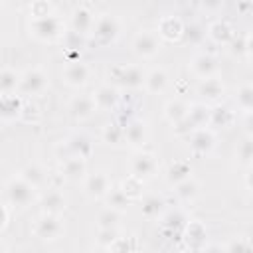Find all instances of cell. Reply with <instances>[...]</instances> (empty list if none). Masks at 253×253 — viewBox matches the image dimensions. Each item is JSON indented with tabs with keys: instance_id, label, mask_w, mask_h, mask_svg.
<instances>
[{
	"instance_id": "27",
	"label": "cell",
	"mask_w": 253,
	"mask_h": 253,
	"mask_svg": "<svg viewBox=\"0 0 253 253\" xmlns=\"http://www.w3.org/2000/svg\"><path fill=\"white\" fill-rule=\"evenodd\" d=\"M22 103L24 101L20 97H16L14 93L12 95H0V119H4V121L18 119Z\"/></svg>"
},
{
	"instance_id": "40",
	"label": "cell",
	"mask_w": 253,
	"mask_h": 253,
	"mask_svg": "<svg viewBox=\"0 0 253 253\" xmlns=\"http://www.w3.org/2000/svg\"><path fill=\"white\" fill-rule=\"evenodd\" d=\"M121 217H123L121 211H117V210H113V208H105V210L97 215V225H99V227H117V229H119Z\"/></svg>"
},
{
	"instance_id": "10",
	"label": "cell",
	"mask_w": 253,
	"mask_h": 253,
	"mask_svg": "<svg viewBox=\"0 0 253 253\" xmlns=\"http://www.w3.org/2000/svg\"><path fill=\"white\" fill-rule=\"evenodd\" d=\"M61 77L69 87H83L91 79V67L87 63H83L81 59H71L65 63Z\"/></svg>"
},
{
	"instance_id": "21",
	"label": "cell",
	"mask_w": 253,
	"mask_h": 253,
	"mask_svg": "<svg viewBox=\"0 0 253 253\" xmlns=\"http://www.w3.org/2000/svg\"><path fill=\"white\" fill-rule=\"evenodd\" d=\"M142 87H144L146 93H150V95H160V93H164L166 87H168V73H166L162 67L150 69V71L144 75V85H142Z\"/></svg>"
},
{
	"instance_id": "47",
	"label": "cell",
	"mask_w": 253,
	"mask_h": 253,
	"mask_svg": "<svg viewBox=\"0 0 253 253\" xmlns=\"http://www.w3.org/2000/svg\"><path fill=\"white\" fill-rule=\"evenodd\" d=\"M30 12H32V18H42V16L51 14V6H49L45 0H36V2L32 4Z\"/></svg>"
},
{
	"instance_id": "48",
	"label": "cell",
	"mask_w": 253,
	"mask_h": 253,
	"mask_svg": "<svg viewBox=\"0 0 253 253\" xmlns=\"http://www.w3.org/2000/svg\"><path fill=\"white\" fill-rule=\"evenodd\" d=\"M172 126H174V134H176V136H188V134L194 130V125L188 121V117H184L182 121L174 123Z\"/></svg>"
},
{
	"instance_id": "39",
	"label": "cell",
	"mask_w": 253,
	"mask_h": 253,
	"mask_svg": "<svg viewBox=\"0 0 253 253\" xmlns=\"http://www.w3.org/2000/svg\"><path fill=\"white\" fill-rule=\"evenodd\" d=\"M235 158H237L245 168L251 166V160H253V140H251V136H245V138L237 144V148H235Z\"/></svg>"
},
{
	"instance_id": "26",
	"label": "cell",
	"mask_w": 253,
	"mask_h": 253,
	"mask_svg": "<svg viewBox=\"0 0 253 253\" xmlns=\"http://www.w3.org/2000/svg\"><path fill=\"white\" fill-rule=\"evenodd\" d=\"M235 121V113L225 107V105H217L210 109V125L211 126H221V128H229Z\"/></svg>"
},
{
	"instance_id": "25",
	"label": "cell",
	"mask_w": 253,
	"mask_h": 253,
	"mask_svg": "<svg viewBox=\"0 0 253 253\" xmlns=\"http://www.w3.org/2000/svg\"><path fill=\"white\" fill-rule=\"evenodd\" d=\"M164 206H166V202H164L160 196L148 194V196H144L142 202H140V211H142L144 217L156 219V217H160V215L164 213V210H166Z\"/></svg>"
},
{
	"instance_id": "43",
	"label": "cell",
	"mask_w": 253,
	"mask_h": 253,
	"mask_svg": "<svg viewBox=\"0 0 253 253\" xmlns=\"http://www.w3.org/2000/svg\"><path fill=\"white\" fill-rule=\"evenodd\" d=\"M117 237H119V229H117V227H99V233H97V245H101V247L107 249Z\"/></svg>"
},
{
	"instance_id": "32",
	"label": "cell",
	"mask_w": 253,
	"mask_h": 253,
	"mask_svg": "<svg viewBox=\"0 0 253 253\" xmlns=\"http://www.w3.org/2000/svg\"><path fill=\"white\" fill-rule=\"evenodd\" d=\"M20 83V73L14 71L12 67H2L0 69V95H12L18 91Z\"/></svg>"
},
{
	"instance_id": "20",
	"label": "cell",
	"mask_w": 253,
	"mask_h": 253,
	"mask_svg": "<svg viewBox=\"0 0 253 253\" xmlns=\"http://www.w3.org/2000/svg\"><path fill=\"white\" fill-rule=\"evenodd\" d=\"M206 34H208V38H210L213 43H217V45H227V43L231 42V38L235 36L231 24L225 22V20H215V22H211V24L208 26V32H206Z\"/></svg>"
},
{
	"instance_id": "9",
	"label": "cell",
	"mask_w": 253,
	"mask_h": 253,
	"mask_svg": "<svg viewBox=\"0 0 253 253\" xmlns=\"http://www.w3.org/2000/svg\"><path fill=\"white\" fill-rule=\"evenodd\" d=\"M111 188H113L111 178H109V174L103 172V170L93 172V174H87V176L83 178V190H85V194H87L91 200H103Z\"/></svg>"
},
{
	"instance_id": "3",
	"label": "cell",
	"mask_w": 253,
	"mask_h": 253,
	"mask_svg": "<svg viewBox=\"0 0 253 253\" xmlns=\"http://www.w3.org/2000/svg\"><path fill=\"white\" fill-rule=\"evenodd\" d=\"M144 75L146 73L138 65H117L109 71V77L113 79L111 85H115L117 89L123 87V89H128V91L140 89L144 85Z\"/></svg>"
},
{
	"instance_id": "42",
	"label": "cell",
	"mask_w": 253,
	"mask_h": 253,
	"mask_svg": "<svg viewBox=\"0 0 253 253\" xmlns=\"http://www.w3.org/2000/svg\"><path fill=\"white\" fill-rule=\"evenodd\" d=\"M186 215L182 213V211H168L164 217H162V227L164 229H180V227H184L186 225Z\"/></svg>"
},
{
	"instance_id": "36",
	"label": "cell",
	"mask_w": 253,
	"mask_h": 253,
	"mask_svg": "<svg viewBox=\"0 0 253 253\" xmlns=\"http://www.w3.org/2000/svg\"><path fill=\"white\" fill-rule=\"evenodd\" d=\"M101 138H103V142L113 144V146L121 144V142L125 140L123 126H121L119 123H109V125H105V126H103V132H101Z\"/></svg>"
},
{
	"instance_id": "11",
	"label": "cell",
	"mask_w": 253,
	"mask_h": 253,
	"mask_svg": "<svg viewBox=\"0 0 253 253\" xmlns=\"http://www.w3.org/2000/svg\"><path fill=\"white\" fill-rule=\"evenodd\" d=\"M186 138L190 140V150H192L194 154H198V156L210 154V152L213 150V146H215V134H213V130L208 128V126L194 128Z\"/></svg>"
},
{
	"instance_id": "24",
	"label": "cell",
	"mask_w": 253,
	"mask_h": 253,
	"mask_svg": "<svg viewBox=\"0 0 253 253\" xmlns=\"http://www.w3.org/2000/svg\"><path fill=\"white\" fill-rule=\"evenodd\" d=\"M67 144H69V148H71V154L77 156V158L87 160V158L93 154V142H91V138H89L87 134H83V132H75L73 136H69V138H67Z\"/></svg>"
},
{
	"instance_id": "13",
	"label": "cell",
	"mask_w": 253,
	"mask_h": 253,
	"mask_svg": "<svg viewBox=\"0 0 253 253\" xmlns=\"http://www.w3.org/2000/svg\"><path fill=\"white\" fill-rule=\"evenodd\" d=\"M91 97H93V103H95L97 111H113V109H117V105L121 101L119 89L115 85H111V83L97 87Z\"/></svg>"
},
{
	"instance_id": "29",
	"label": "cell",
	"mask_w": 253,
	"mask_h": 253,
	"mask_svg": "<svg viewBox=\"0 0 253 253\" xmlns=\"http://www.w3.org/2000/svg\"><path fill=\"white\" fill-rule=\"evenodd\" d=\"M174 194L180 202H194L200 194V184L190 176V178H186L174 186Z\"/></svg>"
},
{
	"instance_id": "18",
	"label": "cell",
	"mask_w": 253,
	"mask_h": 253,
	"mask_svg": "<svg viewBox=\"0 0 253 253\" xmlns=\"http://www.w3.org/2000/svg\"><path fill=\"white\" fill-rule=\"evenodd\" d=\"M123 132H125V142H128L134 148L144 146V142L148 140V126L144 121H138V119L126 123L123 126Z\"/></svg>"
},
{
	"instance_id": "35",
	"label": "cell",
	"mask_w": 253,
	"mask_h": 253,
	"mask_svg": "<svg viewBox=\"0 0 253 253\" xmlns=\"http://www.w3.org/2000/svg\"><path fill=\"white\" fill-rule=\"evenodd\" d=\"M142 186H144V182L140 180V178H136V176H132V174H128L123 182H121V190L126 194V198L130 200V202H134V200H140L142 198Z\"/></svg>"
},
{
	"instance_id": "50",
	"label": "cell",
	"mask_w": 253,
	"mask_h": 253,
	"mask_svg": "<svg viewBox=\"0 0 253 253\" xmlns=\"http://www.w3.org/2000/svg\"><path fill=\"white\" fill-rule=\"evenodd\" d=\"M6 249H8V247H6V245H2V243H0V251H6Z\"/></svg>"
},
{
	"instance_id": "30",
	"label": "cell",
	"mask_w": 253,
	"mask_h": 253,
	"mask_svg": "<svg viewBox=\"0 0 253 253\" xmlns=\"http://www.w3.org/2000/svg\"><path fill=\"white\" fill-rule=\"evenodd\" d=\"M188 109H190V105H188L186 101H182V99H172V101H168V103L164 105V117H166V121H168L170 125H174V123L182 121V119L188 115Z\"/></svg>"
},
{
	"instance_id": "8",
	"label": "cell",
	"mask_w": 253,
	"mask_h": 253,
	"mask_svg": "<svg viewBox=\"0 0 253 253\" xmlns=\"http://www.w3.org/2000/svg\"><path fill=\"white\" fill-rule=\"evenodd\" d=\"M160 43H162V40L158 38L156 32H152V30H142V32H138V34L134 36V40H132V49H134V53H136L138 57L150 59V57H154V55L160 51Z\"/></svg>"
},
{
	"instance_id": "33",
	"label": "cell",
	"mask_w": 253,
	"mask_h": 253,
	"mask_svg": "<svg viewBox=\"0 0 253 253\" xmlns=\"http://www.w3.org/2000/svg\"><path fill=\"white\" fill-rule=\"evenodd\" d=\"M103 200H105L107 208H113V210H117L121 213H125L128 210V206H130V200L126 198V194L121 188H111Z\"/></svg>"
},
{
	"instance_id": "16",
	"label": "cell",
	"mask_w": 253,
	"mask_h": 253,
	"mask_svg": "<svg viewBox=\"0 0 253 253\" xmlns=\"http://www.w3.org/2000/svg\"><path fill=\"white\" fill-rule=\"evenodd\" d=\"M190 71L198 77V79H208L213 77L217 73V59L211 53H198L192 61H190Z\"/></svg>"
},
{
	"instance_id": "49",
	"label": "cell",
	"mask_w": 253,
	"mask_h": 253,
	"mask_svg": "<svg viewBox=\"0 0 253 253\" xmlns=\"http://www.w3.org/2000/svg\"><path fill=\"white\" fill-rule=\"evenodd\" d=\"M8 217H10V213H8V208H6L4 204H0V229H4V227H6V223H8Z\"/></svg>"
},
{
	"instance_id": "1",
	"label": "cell",
	"mask_w": 253,
	"mask_h": 253,
	"mask_svg": "<svg viewBox=\"0 0 253 253\" xmlns=\"http://www.w3.org/2000/svg\"><path fill=\"white\" fill-rule=\"evenodd\" d=\"M65 24L59 16H55L53 12L42 18H32L30 20V34L40 40V42H55L61 40V36L65 34Z\"/></svg>"
},
{
	"instance_id": "38",
	"label": "cell",
	"mask_w": 253,
	"mask_h": 253,
	"mask_svg": "<svg viewBox=\"0 0 253 253\" xmlns=\"http://www.w3.org/2000/svg\"><path fill=\"white\" fill-rule=\"evenodd\" d=\"M235 103H237V107L243 111V113H251V109H253V87L249 85V83H245V85H241L239 89H237V97H235Z\"/></svg>"
},
{
	"instance_id": "23",
	"label": "cell",
	"mask_w": 253,
	"mask_h": 253,
	"mask_svg": "<svg viewBox=\"0 0 253 253\" xmlns=\"http://www.w3.org/2000/svg\"><path fill=\"white\" fill-rule=\"evenodd\" d=\"M20 176H22L32 188H36V190H43V188L47 186V180H49V174H47V170H45L42 164H28V166L20 172Z\"/></svg>"
},
{
	"instance_id": "15",
	"label": "cell",
	"mask_w": 253,
	"mask_h": 253,
	"mask_svg": "<svg viewBox=\"0 0 253 253\" xmlns=\"http://www.w3.org/2000/svg\"><path fill=\"white\" fill-rule=\"evenodd\" d=\"M184 22L176 16H164L160 22H158V38L160 40H166V42H178L182 36H184Z\"/></svg>"
},
{
	"instance_id": "45",
	"label": "cell",
	"mask_w": 253,
	"mask_h": 253,
	"mask_svg": "<svg viewBox=\"0 0 253 253\" xmlns=\"http://www.w3.org/2000/svg\"><path fill=\"white\" fill-rule=\"evenodd\" d=\"M253 245L249 241V237H233L229 243H225L221 249L225 251H249Z\"/></svg>"
},
{
	"instance_id": "31",
	"label": "cell",
	"mask_w": 253,
	"mask_h": 253,
	"mask_svg": "<svg viewBox=\"0 0 253 253\" xmlns=\"http://www.w3.org/2000/svg\"><path fill=\"white\" fill-rule=\"evenodd\" d=\"M190 176H192V168H190V164L186 160H176L166 170V180H168L170 186H176L178 182H182V180H186Z\"/></svg>"
},
{
	"instance_id": "41",
	"label": "cell",
	"mask_w": 253,
	"mask_h": 253,
	"mask_svg": "<svg viewBox=\"0 0 253 253\" xmlns=\"http://www.w3.org/2000/svg\"><path fill=\"white\" fill-rule=\"evenodd\" d=\"M83 38H85V36H81V34L69 30V32H65V34L61 36V43H63V47H65L67 51L79 53L81 47H83Z\"/></svg>"
},
{
	"instance_id": "46",
	"label": "cell",
	"mask_w": 253,
	"mask_h": 253,
	"mask_svg": "<svg viewBox=\"0 0 253 253\" xmlns=\"http://www.w3.org/2000/svg\"><path fill=\"white\" fill-rule=\"evenodd\" d=\"M128 239H130V237H128ZM128 239L119 235V237H117V239H115L107 249H109V251H132V249H140V245H138V243H132V245H130V243H128Z\"/></svg>"
},
{
	"instance_id": "17",
	"label": "cell",
	"mask_w": 253,
	"mask_h": 253,
	"mask_svg": "<svg viewBox=\"0 0 253 253\" xmlns=\"http://www.w3.org/2000/svg\"><path fill=\"white\" fill-rule=\"evenodd\" d=\"M67 111H69V115H71L75 121H85V119H89L93 113H97V107H95L91 95H75V97L69 101Z\"/></svg>"
},
{
	"instance_id": "4",
	"label": "cell",
	"mask_w": 253,
	"mask_h": 253,
	"mask_svg": "<svg viewBox=\"0 0 253 253\" xmlns=\"http://www.w3.org/2000/svg\"><path fill=\"white\" fill-rule=\"evenodd\" d=\"M47 87H49L47 73L40 67H32L20 75L18 93H22L24 97H40L47 91Z\"/></svg>"
},
{
	"instance_id": "5",
	"label": "cell",
	"mask_w": 253,
	"mask_h": 253,
	"mask_svg": "<svg viewBox=\"0 0 253 253\" xmlns=\"http://www.w3.org/2000/svg\"><path fill=\"white\" fill-rule=\"evenodd\" d=\"M119 32H121V24H119L117 16H113V14H101L99 18H95L89 36L99 45H109V43H113L119 38Z\"/></svg>"
},
{
	"instance_id": "12",
	"label": "cell",
	"mask_w": 253,
	"mask_h": 253,
	"mask_svg": "<svg viewBox=\"0 0 253 253\" xmlns=\"http://www.w3.org/2000/svg\"><path fill=\"white\" fill-rule=\"evenodd\" d=\"M40 208L43 213H53V215H61L67 208V198L63 196L61 190L57 188H51V190H45L42 196H40Z\"/></svg>"
},
{
	"instance_id": "2",
	"label": "cell",
	"mask_w": 253,
	"mask_h": 253,
	"mask_svg": "<svg viewBox=\"0 0 253 253\" xmlns=\"http://www.w3.org/2000/svg\"><path fill=\"white\" fill-rule=\"evenodd\" d=\"M32 233L40 241H55V239H59L65 233V227H63V221L59 219V215L43 213L42 211L32 221Z\"/></svg>"
},
{
	"instance_id": "7",
	"label": "cell",
	"mask_w": 253,
	"mask_h": 253,
	"mask_svg": "<svg viewBox=\"0 0 253 253\" xmlns=\"http://www.w3.org/2000/svg\"><path fill=\"white\" fill-rule=\"evenodd\" d=\"M130 174L140 178L142 182L154 178L158 174V160L152 152H144V150H138L132 154L130 158Z\"/></svg>"
},
{
	"instance_id": "34",
	"label": "cell",
	"mask_w": 253,
	"mask_h": 253,
	"mask_svg": "<svg viewBox=\"0 0 253 253\" xmlns=\"http://www.w3.org/2000/svg\"><path fill=\"white\" fill-rule=\"evenodd\" d=\"M186 241L190 243V247H202V243L206 241V227L200 221H186Z\"/></svg>"
},
{
	"instance_id": "19",
	"label": "cell",
	"mask_w": 253,
	"mask_h": 253,
	"mask_svg": "<svg viewBox=\"0 0 253 253\" xmlns=\"http://www.w3.org/2000/svg\"><path fill=\"white\" fill-rule=\"evenodd\" d=\"M223 93H225V87H223L221 79H217L215 75L202 79V83L198 87V95L204 99V103H219L223 99Z\"/></svg>"
},
{
	"instance_id": "22",
	"label": "cell",
	"mask_w": 253,
	"mask_h": 253,
	"mask_svg": "<svg viewBox=\"0 0 253 253\" xmlns=\"http://www.w3.org/2000/svg\"><path fill=\"white\" fill-rule=\"evenodd\" d=\"M93 22H95V16L89 8L79 6L71 12V30L81 34V36H89L91 28H93Z\"/></svg>"
},
{
	"instance_id": "28",
	"label": "cell",
	"mask_w": 253,
	"mask_h": 253,
	"mask_svg": "<svg viewBox=\"0 0 253 253\" xmlns=\"http://www.w3.org/2000/svg\"><path fill=\"white\" fill-rule=\"evenodd\" d=\"M210 105L208 103H194L188 109V121L194 125V128H202V126H210Z\"/></svg>"
},
{
	"instance_id": "6",
	"label": "cell",
	"mask_w": 253,
	"mask_h": 253,
	"mask_svg": "<svg viewBox=\"0 0 253 253\" xmlns=\"http://www.w3.org/2000/svg\"><path fill=\"white\" fill-rule=\"evenodd\" d=\"M36 188H32L22 176L18 178H12L8 184H6V198H8V204L14 206V208H28L34 200H36Z\"/></svg>"
},
{
	"instance_id": "14",
	"label": "cell",
	"mask_w": 253,
	"mask_h": 253,
	"mask_svg": "<svg viewBox=\"0 0 253 253\" xmlns=\"http://www.w3.org/2000/svg\"><path fill=\"white\" fill-rule=\"evenodd\" d=\"M59 174H61V178L67 180V182H81V180L87 176V162H85L83 158L69 156V158L61 160Z\"/></svg>"
},
{
	"instance_id": "44",
	"label": "cell",
	"mask_w": 253,
	"mask_h": 253,
	"mask_svg": "<svg viewBox=\"0 0 253 253\" xmlns=\"http://www.w3.org/2000/svg\"><path fill=\"white\" fill-rule=\"evenodd\" d=\"M18 119L24 121V123H38L40 121V111H38V107L34 103H22Z\"/></svg>"
},
{
	"instance_id": "37",
	"label": "cell",
	"mask_w": 253,
	"mask_h": 253,
	"mask_svg": "<svg viewBox=\"0 0 253 253\" xmlns=\"http://www.w3.org/2000/svg\"><path fill=\"white\" fill-rule=\"evenodd\" d=\"M227 45H231V53H233V55H237V57H249V51H251V38H249V34L233 36Z\"/></svg>"
}]
</instances>
